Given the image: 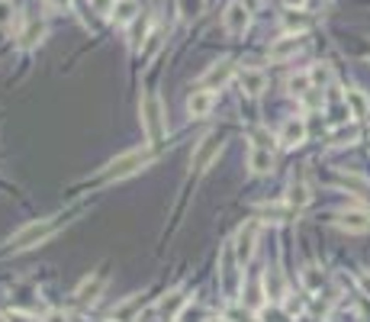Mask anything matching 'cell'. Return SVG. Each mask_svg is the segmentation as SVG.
I'll return each mask as SVG.
<instances>
[{"instance_id":"6da1fadb","label":"cell","mask_w":370,"mask_h":322,"mask_svg":"<svg viewBox=\"0 0 370 322\" xmlns=\"http://www.w3.org/2000/svg\"><path fill=\"white\" fill-rule=\"evenodd\" d=\"M139 113H142V129H145V139L152 145H161L164 133H168V116H164V104L155 91H148L139 104Z\"/></svg>"},{"instance_id":"7a4b0ae2","label":"cell","mask_w":370,"mask_h":322,"mask_svg":"<svg viewBox=\"0 0 370 322\" xmlns=\"http://www.w3.org/2000/svg\"><path fill=\"white\" fill-rule=\"evenodd\" d=\"M248 168L252 174H267L274 168V139L264 126L252 133V148H248Z\"/></svg>"},{"instance_id":"3957f363","label":"cell","mask_w":370,"mask_h":322,"mask_svg":"<svg viewBox=\"0 0 370 322\" xmlns=\"http://www.w3.org/2000/svg\"><path fill=\"white\" fill-rule=\"evenodd\" d=\"M58 229L55 219H39V223H29L23 232H16L13 238H10V252H26V248L39 245V242H45V238L52 235V232Z\"/></svg>"},{"instance_id":"277c9868","label":"cell","mask_w":370,"mask_h":322,"mask_svg":"<svg viewBox=\"0 0 370 322\" xmlns=\"http://www.w3.org/2000/svg\"><path fill=\"white\" fill-rule=\"evenodd\" d=\"M148 165V152H126L123 158H116V161H110L106 165V181H123V177H129V174H135L139 168H145Z\"/></svg>"},{"instance_id":"5b68a950","label":"cell","mask_w":370,"mask_h":322,"mask_svg":"<svg viewBox=\"0 0 370 322\" xmlns=\"http://www.w3.org/2000/svg\"><path fill=\"white\" fill-rule=\"evenodd\" d=\"M223 26L229 35H245V29L252 26V10L245 7L242 0H235V4H229L223 13Z\"/></svg>"},{"instance_id":"8992f818","label":"cell","mask_w":370,"mask_h":322,"mask_svg":"<svg viewBox=\"0 0 370 322\" xmlns=\"http://www.w3.org/2000/svg\"><path fill=\"white\" fill-rule=\"evenodd\" d=\"M258 229L261 226L258 223H245L242 229H238V235H235V242H232V248H235V258L242 261H252V255H254V242H258Z\"/></svg>"},{"instance_id":"52a82bcc","label":"cell","mask_w":370,"mask_h":322,"mask_svg":"<svg viewBox=\"0 0 370 322\" xmlns=\"http://www.w3.org/2000/svg\"><path fill=\"white\" fill-rule=\"evenodd\" d=\"M219 148H223L219 135H206V139L200 142V148L194 152V158H190V168H194V171H206L213 165V158L219 155Z\"/></svg>"},{"instance_id":"ba28073f","label":"cell","mask_w":370,"mask_h":322,"mask_svg":"<svg viewBox=\"0 0 370 322\" xmlns=\"http://www.w3.org/2000/svg\"><path fill=\"white\" fill-rule=\"evenodd\" d=\"M300 45H303V35L286 33V35H280L277 43H271L267 58H271V62H286V58H293L296 52H300Z\"/></svg>"},{"instance_id":"9c48e42d","label":"cell","mask_w":370,"mask_h":322,"mask_svg":"<svg viewBox=\"0 0 370 322\" xmlns=\"http://www.w3.org/2000/svg\"><path fill=\"white\" fill-rule=\"evenodd\" d=\"M238 87H242V94H248V97H258L267 87V74L261 68H242L238 71Z\"/></svg>"},{"instance_id":"30bf717a","label":"cell","mask_w":370,"mask_h":322,"mask_svg":"<svg viewBox=\"0 0 370 322\" xmlns=\"http://www.w3.org/2000/svg\"><path fill=\"white\" fill-rule=\"evenodd\" d=\"M213 106H216V94L213 91H194L187 97V113L194 119H203V116H210Z\"/></svg>"},{"instance_id":"8fae6325","label":"cell","mask_w":370,"mask_h":322,"mask_svg":"<svg viewBox=\"0 0 370 322\" xmlns=\"http://www.w3.org/2000/svg\"><path fill=\"white\" fill-rule=\"evenodd\" d=\"M338 229H344V232H370V213L367 210L338 213Z\"/></svg>"},{"instance_id":"7c38bea8","label":"cell","mask_w":370,"mask_h":322,"mask_svg":"<svg viewBox=\"0 0 370 322\" xmlns=\"http://www.w3.org/2000/svg\"><path fill=\"white\" fill-rule=\"evenodd\" d=\"M103 287H106V274H94V277H84V280H81V287L74 290V300L94 303L100 294H103Z\"/></svg>"},{"instance_id":"4fadbf2b","label":"cell","mask_w":370,"mask_h":322,"mask_svg":"<svg viewBox=\"0 0 370 322\" xmlns=\"http://www.w3.org/2000/svg\"><path fill=\"white\" fill-rule=\"evenodd\" d=\"M280 142H284V145H290V148L303 145V142H306V123H303L300 116L286 119L284 129H280Z\"/></svg>"},{"instance_id":"5bb4252c","label":"cell","mask_w":370,"mask_h":322,"mask_svg":"<svg viewBox=\"0 0 370 322\" xmlns=\"http://www.w3.org/2000/svg\"><path fill=\"white\" fill-rule=\"evenodd\" d=\"M232 74H235V65H232V62H219V65H213V68L203 74V84H206V91H210V87H223V84H229V81H232Z\"/></svg>"},{"instance_id":"9a60e30c","label":"cell","mask_w":370,"mask_h":322,"mask_svg":"<svg viewBox=\"0 0 370 322\" xmlns=\"http://www.w3.org/2000/svg\"><path fill=\"white\" fill-rule=\"evenodd\" d=\"M344 104H348V113L354 119H367L370 116V97L364 91H357V87H351V91L344 94Z\"/></svg>"},{"instance_id":"2e32d148","label":"cell","mask_w":370,"mask_h":322,"mask_svg":"<svg viewBox=\"0 0 370 322\" xmlns=\"http://www.w3.org/2000/svg\"><path fill=\"white\" fill-rule=\"evenodd\" d=\"M135 16H139V0H116V7H113V23L116 26H129Z\"/></svg>"},{"instance_id":"e0dca14e","label":"cell","mask_w":370,"mask_h":322,"mask_svg":"<svg viewBox=\"0 0 370 322\" xmlns=\"http://www.w3.org/2000/svg\"><path fill=\"white\" fill-rule=\"evenodd\" d=\"M43 35H45V23L43 20H33L26 29L20 33V45L23 49H33V45L43 43Z\"/></svg>"},{"instance_id":"ac0fdd59","label":"cell","mask_w":370,"mask_h":322,"mask_svg":"<svg viewBox=\"0 0 370 322\" xmlns=\"http://www.w3.org/2000/svg\"><path fill=\"white\" fill-rule=\"evenodd\" d=\"M181 306H187V296H184V290H174V294H168L164 300L158 303V309L168 316V319H177V309H181Z\"/></svg>"},{"instance_id":"d6986e66","label":"cell","mask_w":370,"mask_h":322,"mask_svg":"<svg viewBox=\"0 0 370 322\" xmlns=\"http://www.w3.org/2000/svg\"><path fill=\"white\" fill-rule=\"evenodd\" d=\"M264 287H267V300H284V274H280L277 267H274V271H267Z\"/></svg>"},{"instance_id":"ffe728a7","label":"cell","mask_w":370,"mask_h":322,"mask_svg":"<svg viewBox=\"0 0 370 322\" xmlns=\"http://www.w3.org/2000/svg\"><path fill=\"white\" fill-rule=\"evenodd\" d=\"M309 84H313V77H309V71H300V74H293V77H290V81H286L290 94H296V97H303V94L309 91Z\"/></svg>"},{"instance_id":"44dd1931","label":"cell","mask_w":370,"mask_h":322,"mask_svg":"<svg viewBox=\"0 0 370 322\" xmlns=\"http://www.w3.org/2000/svg\"><path fill=\"white\" fill-rule=\"evenodd\" d=\"M309 204V187H306V184H296L293 181V187H290V206H296V210H303V206H306Z\"/></svg>"},{"instance_id":"7402d4cb","label":"cell","mask_w":370,"mask_h":322,"mask_svg":"<svg viewBox=\"0 0 370 322\" xmlns=\"http://www.w3.org/2000/svg\"><path fill=\"white\" fill-rule=\"evenodd\" d=\"M203 7H206V0H181V13L190 16V20H194V16H200Z\"/></svg>"},{"instance_id":"603a6c76","label":"cell","mask_w":370,"mask_h":322,"mask_svg":"<svg viewBox=\"0 0 370 322\" xmlns=\"http://www.w3.org/2000/svg\"><path fill=\"white\" fill-rule=\"evenodd\" d=\"M13 26V4L10 0H0V29Z\"/></svg>"},{"instance_id":"cb8c5ba5","label":"cell","mask_w":370,"mask_h":322,"mask_svg":"<svg viewBox=\"0 0 370 322\" xmlns=\"http://www.w3.org/2000/svg\"><path fill=\"white\" fill-rule=\"evenodd\" d=\"M91 7L97 10L100 16H113V7H116V0H91Z\"/></svg>"},{"instance_id":"d4e9b609","label":"cell","mask_w":370,"mask_h":322,"mask_svg":"<svg viewBox=\"0 0 370 322\" xmlns=\"http://www.w3.org/2000/svg\"><path fill=\"white\" fill-rule=\"evenodd\" d=\"M338 181H342L344 187H354V190H364V187H367V181H364V177H357V174H342Z\"/></svg>"},{"instance_id":"484cf974","label":"cell","mask_w":370,"mask_h":322,"mask_svg":"<svg viewBox=\"0 0 370 322\" xmlns=\"http://www.w3.org/2000/svg\"><path fill=\"white\" fill-rule=\"evenodd\" d=\"M319 284H322V271H319V267H306V287L315 290Z\"/></svg>"},{"instance_id":"4316f807","label":"cell","mask_w":370,"mask_h":322,"mask_svg":"<svg viewBox=\"0 0 370 322\" xmlns=\"http://www.w3.org/2000/svg\"><path fill=\"white\" fill-rule=\"evenodd\" d=\"M158 45H161V35H158V33H152V35H148V49H145V62H148V58L155 55V52H158Z\"/></svg>"},{"instance_id":"83f0119b","label":"cell","mask_w":370,"mask_h":322,"mask_svg":"<svg viewBox=\"0 0 370 322\" xmlns=\"http://www.w3.org/2000/svg\"><path fill=\"white\" fill-rule=\"evenodd\" d=\"M286 26H290V33H293V29H309V20H303V16H290V20H286Z\"/></svg>"},{"instance_id":"f1b7e54d","label":"cell","mask_w":370,"mask_h":322,"mask_svg":"<svg viewBox=\"0 0 370 322\" xmlns=\"http://www.w3.org/2000/svg\"><path fill=\"white\" fill-rule=\"evenodd\" d=\"M7 319H10V322H33V319H29V316H23V313H10Z\"/></svg>"},{"instance_id":"f546056e","label":"cell","mask_w":370,"mask_h":322,"mask_svg":"<svg viewBox=\"0 0 370 322\" xmlns=\"http://www.w3.org/2000/svg\"><path fill=\"white\" fill-rule=\"evenodd\" d=\"M52 7H58V10H68V7H71V0H52Z\"/></svg>"},{"instance_id":"4dcf8cb0","label":"cell","mask_w":370,"mask_h":322,"mask_svg":"<svg viewBox=\"0 0 370 322\" xmlns=\"http://www.w3.org/2000/svg\"><path fill=\"white\" fill-rule=\"evenodd\" d=\"M286 7H303V4H306V0H284Z\"/></svg>"},{"instance_id":"1f68e13d","label":"cell","mask_w":370,"mask_h":322,"mask_svg":"<svg viewBox=\"0 0 370 322\" xmlns=\"http://www.w3.org/2000/svg\"><path fill=\"white\" fill-rule=\"evenodd\" d=\"M45 322H65V316H58V313H52V316H49V319H45Z\"/></svg>"},{"instance_id":"d6a6232c","label":"cell","mask_w":370,"mask_h":322,"mask_svg":"<svg viewBox=\"0 0 370 322\" xmlns=\"http://www.w3.org/2000/svg\"><path fill=\"white\" fill-rule=\"evenodd\" d=\"M0 322H10V319H7V316H0Z\"/></svg>"}]
</instances>
